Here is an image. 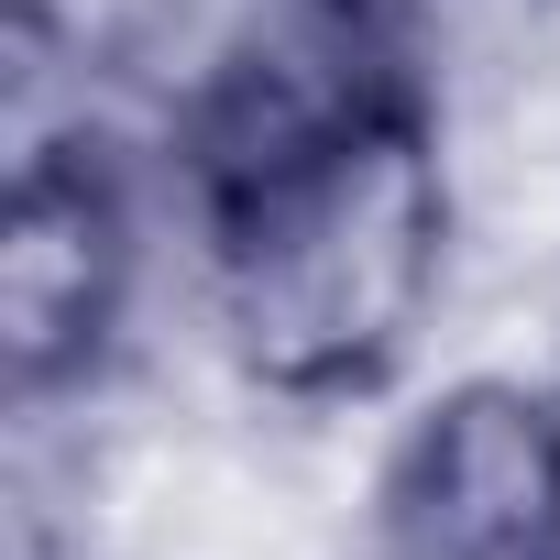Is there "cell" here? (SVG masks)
I'll list each match as a JSON object with an SVG mask.
<instances>
[{
	"label": "cell",
	"instance_id": "4",
	"mask_svg": "<svg viewBox=\"0 0 560 560\" xmlns=\"http://www.w3.org/2000/svg\"><path fill=\"white\" fill-rule=\"evenodd\" d=\"M319 12H363V23H407V0H319Z\"/></svg>",
	"mask_w": 560,
	"mask_h": 560
},
{
	"label": "cell",
	"instance_id": "2",
	"mask_svg": "<svg viewBox=\"0 0 560 560\" xmlns=\"http://www.w3.org/2000/svg\"><path fill=\"white\" fill-rule=\"evenodd\" d=\"M143 287V198L110 132H45L12 154L0 209V363L23 407H56L110 374Z\"/></svg>",
	"mask_w": 560,
	"mask_h": 560
},
{
	"label": "cell",
	"instance_id": "1",
	"mask_svg": "<svg viewBox=\"0 0 560 560\" xmlns=\"http://www.w3.org/2000/svg\"><path fill=\"white\" fill-rule=\"evenodd\" d=\"M231 363L287 407L385 396L451 275L440 100L407 23L287 0L176 110Z\"/></svg>",
	"mask_w": 560,
	"mask_h": 560
},
{
	"label": "cell",
	"instance_id": "3",
	"mask_svg": "<svg viewBox=\"0 0 560 560\" xmlns=\"http://www.w3.org/2000/svg\"><path fill=\"white\" fill-rule=\"evenodd\" d=\"M374 560H560V396L440 385L374 472Z\"/></svg>",
	"mask_w": 560,
	"mask_h": 560
}]
</instances>
